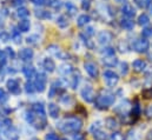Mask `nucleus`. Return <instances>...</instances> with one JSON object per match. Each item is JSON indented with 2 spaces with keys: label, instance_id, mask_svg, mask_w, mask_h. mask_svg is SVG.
Here are the masks:
<instances>
[{
  "label": "nucleus",
  "instance_id": "nucleus-1",
  "mask_svg": "<svg viewBox=\"0 0 152 140\" xmlns=\"http://www.w3.org/2000/svg\"><path fill=\"white\" fill-rule=\"evenodd\" d=\"M57 127L64 133H77L83 127V121L77 117H69L61 120Z\"/></svg>",
  "mask_w": 152,
  "mask_h": 140
},
{
  "label": "nucleus",
  "instance_id": "nucleus-2",
  "mask_svg": "<svg viewBox=\"0 0 152 140\" xmlns=\"http://www.w3.org/2000/svg\"><path fill=\"white\" fill-rule=\"evenodd\" d=\"M114 101V94L109 91H102L96 97V107L99 109H105L109 106H111Z\"/></svg>",
  "mask_w": 152,
  "mask_h": 140
},
{
  "label": "nucleus",
  "instance_id": "nucleus-3",
  "mask_svg": "<svg viewBox=\"0 0 152 140\" xmlns=\"http://www.w3.org/2000/svg\"><path fill=\"white\" fill-rule=\"evenodd\" d=\"M103 77H104L105 84H106L109 87H114V86L118 84V81H119L118 74L114 73L113 71H105L104 74H103Z\"/></svg>",
  "mask_w": 152,
  "mask_h": 140
},
{
  "label": "nucleus",
  "instance_id": "nucleus-4",
  "mask_svg": "<svg viewBox=\"0 0 152 140\" xmlns=\"http://www.w3.org/2000/svg\"><path fill=\"white\" fill-rule=\"evenodd\" d=\"M80 94H81L83 99H84L86 103H93L94 99H96V93H94V91H93V88H92L91 86H85V87L81 90Z\"/></svg>",
  "mask_w": 152,
  "mask_h": 140
},
{
  "label": "nucleus",
  "instance_id": "nucleus-5",
  "mask_svg": "<svg viewBox=\"0 0 152 140\" xmlns=\"http://www.w3.org/2000/svg\"><path fill=\"white\" fill-rule=\"evenodd\" d=\"M149 46H150V44L146 39H138L133 44V50L138 53H145L149 50Z\"/></svg>",
  "mask_w": 152,
  "mask_h": 140
},
{
  "label": "nucleus",
  "instance_id": "nucleus-6",
  "mask_svg": "<svg viewBox=\"0 0 152 140\" xmlns=\"http://www.w3.org/2000/svg\"><path fill=\"white\" fill-rule=\"evenodd\" d=\"M34 87L38 92H44L45 87H46V75L44 73H39L37 75L36 82H34Z\"/></svg>",
  "mask_w": 152,
  "mask_h": 140
},
{
  "label": "nucleus",
  "instance_id": "nucleus-7",
  "mask_svg": "<svg viewBox=\"0 0 152 140\" xmlns=\"http://www.w3.org/2000/svg\"><path fill=\"white\" fill-rule=\"evenodd\" d=\"M84 67H85V71L87 72V74L90 77H92V78H97L98 77L99 72H98V67H97V65L94 63L87 61V63L84 64Z\"/></svg>",
  "mask_w": 152,
  "mask_h": 140
},
{
  "label": "nucleus",
  "instance_id": "nucleus-8",
  "mask_svg": "<svg viewBox=\"0 0 152 140\" xmlns=\"http://www.w3.org/2000/svg\"><path fill=\"white\" fill-rule=\"evenodd\" d=\"M6 86H7V88H8V91L11 93H13V94H19L20 93V85H19V82L15 79L7 80Z\"/></svg>",
  "mask_w": 152,
  "mask_h": 140
},
{
  "label": "nucleus",
  "instance_id": "nucleus-9",
  "mask_svg": "<svg viewBox=\"0 0 152 140\" xmlns=\"http://www.w3.org/2000/svg\"><path fill=\"white\" fill-rule=\"evenodd\" d=\"M47 51H48L50 53L54 54L56 57L60 58V59H66V58H67V54L64 53L57 45H51V46H48V47H47Z\"/></svg>",
  "mask_w": 152,
  "mask_h": 140
},
{
  "label": "nucleus",
  "instance_id": "nucleus-10",
  "mask_svg": "<svg viewBox=\"0 0 152 140\" xmlns=\"http://www.w3.org/2000/svg\"><path fill=\"white\" fill-rule=\"evenodd\" d=\"M130 103L127 101V100H125V101H121V103H119L118 105L114 107V111L117 112V113H119V114H126L129 111H130Z\"/></svg>",
  "mask_w": 152,
  "mask_h": 140
},
{
  "label": "nucleus",
  "instance_id": "nucleus-11",
  "mask_svg": "<svg viewBox=\"0 0 152 140\" xmlns=\"http://www.w3.org/2000/svg\"><path fill=\"white\" fill-rule=\"evenodd\" d=\"M111 40H112V34H111L109 31H102V32L98 34V41H99V44H102V45H106V44H109Z\"/></svg>",
  "mask_w": 152,
  "mask_h": 140
},
{
  "label": "nucleus",
  "instance_id": "nucleus-12",
  "mask_svg": "<svg viewBox=\"0 0 152 140\" xmlns=\"http://www.w3.org/2000/svg\"><path fill=\"white\" fill-rule=\"evenodd\" d=\"M121 13L126 17V18H133L134 15H136V9L130 5V4H125V5H123V7H121Z\"/></svg>",
  "mask_w": 152,
  "mask_h": 140
},
{
  "label": "nucleus",
  "instance_id": "nucleus-13",
  "mask_svg": "<svg viewBox=\"0 0 152 140\" xmlns=\"http://www.w3.org/2000/svg\"><path fill=\"white\" fill-rule=\"evenodd\" d=\"M32 109H33V112H34V113L38 115L39 118L45 119L46 112H45V107H44V105H42L41 103H36V104H33V106H32Z\"/></svg>",
  "mask_w": 152,
  "mask_h": 140
},
{
  "label": "nucleus",
  "instance_id": "nucleus-14",
  "mask_svg": "<svg viewBox=\"0 0 152 140\" xmlns=\"http://www.w3.org/2000/svg\"><path fill=\"white\" fill-rule=\"evenodd\" d=\"M19 57L21 60L24 61H28L33 58V51L31 48H23L20 52H19Z\"/></svg>",
  "mask_w": 152,
  "mask_h": 140
},
{
  "label": "nucleus",
  "instance_id": "nucleus-15",
  "mask_svg": "<svg viewBox=\"0 0 152 140\" xmlns=\"http://www.w3.org/2000/svg\"><path fill=\"white\" fill-rule=\"evenodd\" d=\"M132 67H133V70L136 71V72H143L146 69V63L144 60H142V59H137V60L133 61Z\"/></svg>",
  "mask_w": 152,
  "mask_h": 140
},
{
  "label": "nucleus",
  "instance_id": "nucleus-16",
  "mask_svg": "<svg viewBox=\"0 0 152 140\" xmlns=\"http://www.w3.org/2000/svg\"><path fill=\"white\" fill-rule=\"evenodd\" d=\"M48 114H50L51 118L57 119L59 117V107L56 104H53V103L48 104Z\"/></svg>",
  "mask_w": 152,
  "mask_h": 140
},
{
  "label": "nucleus",
  "instance_id": "nucleus-17",
  "mask_svg": "<svg viewBox=\"0 0 152 140\" xmlns=\"http://www.w3.org/2000/svg\"><path fill=\"white\" fill-rule=\"evenodd\" d=\"M120 26H121L124 30L130 31V30H132V28L134 27V24H133V21H132L131 19H129V18H123V19L120 20Z\"/></svg>",
  "mask_w": 152,
  "mask_h": 140
},
{
  "label": "nucleus",
  "instance_id": "nucleus-18",
  "mask_svg": "<svg viewBox=\"0 0 152 140\" xmlns=\"http://www.w3.org/2000/svg\"><path fill=\"white\" fill-rule=\"evenodd\" d=\"M103 64L105 65V66H109V67H113L115 66L117 64H118V60H117V58L112 55V57H105L104 59H103Z\"/></svg>",
  "mask_w": 152,
  "mask_h": 140
},
{
  "label": "nucleus",
  "instance_id": "nucleus-19",
  "mask_svg": "<svg viewBox=\"0 0 152 140\" xmlns=\"http://www.w3.org/2000/svg\"><path fill=\"white\" fill-rule=\"evenodd\" d=\"M42 65H44V69L47 72H53V71L56 70V64H54V61L52 59H48V58L45 59Z\"/></svg>",
  "mask_w": 152,
  "mask_h": 140
},
{
  "label": "nucleus",
  "instance_id": "nucleus-20",
  "mask_svg": "<svg viewBox=\"0 0 152 140\" xmlns=\"http://www.w3.org/2000/svg\"><path fill=\"white\" fill-rule=\"evenodd\" d=\"M91 21V18H90V15H87V14H81V15H79L78 17V20H77V25L78 26H85L86 24H88Z\"/></svg>",
  "mask_w": 152,
  "mask_h": 140
},
{
  "label": "nucleus",
  "instance_id": "nucleus-21",
  "mask_svg": "<svg viewBox=\"0 0 152 140\" xmlns=\"http://www.w3.org/2000/svg\"><path fill=\"white\" fill-rule=\"evenodd\" d=\"M59 73L63 74V75H67V74H71L73 72V67L70 65V64H64L61 66H59Z\"/></svg>",
  "mask_w": 152,
  "mask_h": 140
},
{
  "label": "nucleus",
  "instance_id": "nucleus-22",
  "mask_svg": "<svg viewBox=\"0 0 152 140\" xmlns=\"http://www.w3.org/2000/svg\"><path fill=\"white\" fill-rule=\"evenodd\" d=\"M30 26H31L30 21H28L27 19H24V20H21V21L19 23L18 28H19L20 32H28V31H30Z\"/></svg>",
  "mask_w": 152,
  "mask_h": 140
},
{
  "label": "nucleus",
  "instance_id": "nucleus-23",
  "mask_svg": "<svg viewBox=\"0 0 152 140\" xmlns=\"http://www.w3.org/2000/svg\"><path fill=\"white\" fill-rule=\"evenodd\" d=\"M106 127L110 130H117L119 127V124L114 118H107L106 119Z\"/></svg>",
  "mask_w": 152,
  "mask_h": 140
},
{
  "label": "nucleus",
  "instance_id": "nucleus-24",
  "mask_svg": "<svg viewBox=\"0 0 152 140\" xmlns=\"http://www.w3.org/2000/svg\"><path fill=\"white\" fill-rule=\"evenodd\" d=\"M23 72H24L25 77H26V78H28V79L33 78V77H34V73H36L33 66H25V67H24V70H23Z\"/></svg>",
  "mask_w": 152,
  "mask_h": 140
},
{
  "label": "nucleus",
  "instance_id": "nucleus-25",
  "mask_svg": "<svg viewBox=\"0 0 152 140\" xmlns=\"http://www.w3.org/2000/svg\"><path fill=\"white\" fill-rule=\"evenodd\" d=\"M17 15L21 19H25L30 15V11L26 8V7H19L18 8V12H17Z\"/></svg>",
  "mask_w": 152,
  "mask_h": 140
},
{
  "label": "nucleus",
  "instance_id": "nucleus-26",
  "mask_svg": "<svg viewBox=\"0 0 152 140\" xmlns=\"http://www.w3.org/2000/svg\"><path fill=\"white\" fill-rule=\"evenodd\" d=\"M149 23H150V18L148 17V14L143 13V14H140V15L138 17V24H139L140 26H145V25H148Z\"/></svg>",
  "mask_w": 152,
  "mask_h": 140
},
{
  "label": "nucleus",
  "instance_id": "nucleus-27",
  "mask_svg": "<svg viewBox=\"0 0 152 140\" xmlns=\"http://www.w3.org/2000/svg\"><path fill=\"white\" fill-rule=\"evenodd\" d=\"M57 25H58L59 27H61V28H65V27H67V25H69L67 18H66L65 15H60V17L57 19Z\"/></svg>",
  "mask_w": 152,
  "mask_h": 140
},
{
  "label": "nucleus",
  "instance_id": "nucleus-28",
  "mask_svg": "<svg viewBox=\"0 0 152 140\" xmlns=\"http://www.w3.org/2000/svg\"><path fill=\"white\" fill-rule=\"evenodd\" d=\"M60 103L63 104V105H65L66 107L70 105H72L73 104V99H72V97L71 96H64V97H61L60 98Z\"/></svg>",
  "mask_w": 152,
  "mask_h": 140
},
{
  "label": "nucleus",
  "instance_id": "nucleus-29",
  "mask_svg": "<svg viewBox=\"0 0 152 140\" xmlns=\"http://www.w3.org/2000/svg\"><path fill=\"white\" fill-rule=\"evenodd\" d=\"M6 136H7L11 140L18 139V137H19V136H18V132H17L14 128H12V127H11V128H8V130L6 131Z\"/></svg>",
  "mask_w": 152,
  "mask_h": 140
},
{
  "label": "nucleus",
  "instance_id": "nucleus-30",
  "mask_svg": "<svg viewBox=\"0 0 152 140\" xmlns=\"http://www.w3.org/2000/svg\"><path fill=\"white\" fill-rule=\"evenodd\" d=\"M66 9H67V12H69L70 15H75L77 13V7L72 2H67L66 4Z\"/></svg>",
  "mask_w": 152,
  "mask_h": 140
},
{
  "label": "nucleus",
  "instance_id": "nucleus-31",
  "mask_svg": "<svg viewBox=\"0 0 152 140\" xmlns=\"http://www.w3.org/2000/svg\"><path fill=\"white\" fill-rule=\"evenodd\" d=\"M11 125H12V121H11L10 119H5V120H2V122L0 124V127L6 132L8 128H11V127H12Z\"/></svg>",
  "mask_w": 152,
  "mask_h": 140
},
{
  "label": "nucleus",
  "instance_id": "nucleus-32",
  "mask_svg": "<svg viewBox=\"0 0 152 140\" xmlns=\"http://www.w3.org/2000/svg\"><path fill=\"white\" fill-rule=\"evenodd\" d=\"M110 140H125V137L120 132H113L110 136Z\"/></svg>",
  "mask_w": 152,
  "mask_h": 140
},
{
  "label": "nucleus",
  "instance_id": "nucleus-33",
  "mask_svg": "<svg viewBox=\"0 0 152 140\" xmlns=\"http://www.w3.org/2000/svg\"><path fill=\"white\" fill-rule=\"evenodd\" d=\"M25 91H26L27 93H33V92L36 91V87H34V85H33L31 81H27V82L25 84Z\"/></svg>",
  "mask_w": 152,
  "mask_h": 140
},
{
  "label": "nucleus",
  "instance_id": "nucleus-34",
  "mask_svg": "<svg viewBox=\"0 0 152 140\" xmlns=\"http://www.w3.org/2000/svg\"><path fill=\"white\" fill-rule=\"evenodd\" d=\"M102 53L105 54V57H112L114 55V50L112 47H105V48H103Z\"/></svg>",
  "mask_w": 152,
  "mask_h": 140
},
{
  "label": "nucleus",
  "instance_id": "nucleus-35",
  "mask_svg": "<svg viewBox=\"0 0 152 140\" xmlns=\"http://www.w3.org/2000/svg\"><path fill=\"white\" fill-rule=\"evenodd\" d=\"M127 140H140V138L136 131H130L127 134Z\"/></svg>",
  "mask_w": 152,
  "mask_h": 140
},
{
  "label": "nucleus",
  "instance_id": "nucleus-36",
  "mask_svg": "<svg viewBox=\"0 0 152 140\" xmlns=\"http://www.w3.org/2000/svg\"><path fill=\"white\" fill-rule=\"evenodd\" d=\"M7 99H8L7 93H6V92H5L2 88H0V104L6 103V101H7Z\"/></svg>",
  "mask_w": 152,
  "mask_h": 140
},
{
  "label": "nucleus",
  "instance_id": "nucleus-37",
  "mask_svg": "<svg viewBox=\"0 0 152 140\" xmlns=\"http://www.w3.org/2000/svg\"><path fill=\"white\" fill-rule=\"evenodd\" d=\"M93 136H94V138L98 140H105L106 139V136L104 134V132H102L100 130L99 131H97V132H94L93 133Z\"/></svg>",
  "mask_w": 152,
  "mask_h": 140
},
{
  "label": "nucleus",
  "instance_id": "nucleus-38",
  "mask_svg": "<svg viewBox=\"0 0 152 140\" xmlns=\"http://www.w3.org/2000/svg\"><path fill=\"white\" fill-rule=\"evenodd\" d=\"M61 1L60 0H52L51 2H50V6L51 7H53V8H56V9H58V8H60L61 7Z\"/></svg>",
  "mask_w": 152,
  "mask_h": 140
},
{
  "label": "nucleus",
  "instance_id": "nucleus-39",
  "mask_svg": "<svg viewBox=\"0 0 152 140\" xmlns=\"http://www.w3.org/2000/svg\"><path fill=\"white\" fill-rule=\"evenodd\" d=\"M7 61V55L5 52H0V67H2Z\"/></svg>",
  "mask_w": 152,
  "mask_h": 140
},
{
  "label": "nucleus",
  "instance_id": "nucleus-40",
  "mask_svg": "<svg viewBox=\"0 0 152 140\" xmlns=\"http://www.w3.org/2000/svg\"><path fill=\"white\" fill-rule=\"evenodd\" d=\"M78 82H79V75H78V74H75V75L72 77L71 87H72V88H77V86H78Z\"/></svg>",
  "mask_w": 152,
  "mask_h": 140
},
{
  "label": "nucleus",
  "instance_id": "nucleus-41",
  "mask_svg": "<svg viewBox=\"0 0 152 140\" xmlns=\"http://www.w3.org/2000/svg\"><path fill=\"white\" fill-rule=\"evenodd\" d=\"M120 72H121V74H127V72H129V65L126 64V63H121L120 64Z\"/></svg>",
  "mask_w": 152,
  "mask_h": 140
},
{
  "label": "nucleus",
  "instance_id": "nucleus-42",
  "mask_svg": "<svg viewBox=\"0 0 152 140\" xmlns=\"http://www.w3.org/2000/svg\"><path fill=\"white\" fill-rule=\"evenodd\" d=\"M12 38L14 39L15 42H20V33L17 31V30H13V33H12Z\"/></svg>",
  "mask_w": 152,
  "mask_h": 140
},
{
  "label": "nucleus",
  "instance_id": "nucleus-43",
  "mask_svg": "<svg viewBox=\"0 0 152 140\" xmlns=\"http://www.w3.org/2000/svg\"><path fill=\"white\" fill-rule=\"evenodd\" d=\"M5 53H6L8 57H11V59H13V58L15 57V54H14V51H13V48H11V47H6V50H5Z\"/></svg>",
  "mask_w": 152,
  "mask_h": 140
},
{
  "label": "nucleus",
  "instance_id": "nucleus-44",
  "mask_svg": "<svg viewBox=\"0 0 152 140\" xmlns=\"http://www.w3.org/2000/svg\"><path fill=\"white\" fill-rule=\"evenodd\" d=\"M37 17L39 18H50V14L46 12V11H37Z\"/></svg>",
  "mask_w": 152,
  "mask_h": 140
},
{
  "label": "nucleus",
  "instance_id": "nucleus-45",
  "mask_svg": "<svg viewBox=\"0 0 152 140\" xmlns=\"http://www.w3.org/2000/svg\"><path fill=\"white\" fill-rule=\"evenodd\" d=\"M142 33L146 38H152V28H144Z\"/></svg>",
  "mask_w": 152,
  "mask_h": 140
},
{
  "label": "nucleus",
  "instance_id": "nucleus-46",
  "mask_svg": "<svg viewBox=\"0 0 152 140\" xmlns=\"http://www.w3.org/2000/svg\"><path fill=\"white\" fill-rule=\"evenodd\" d=\"M90 6H91V2H90V0H83V4H81V7H83V9H88L90 8Z\"/></svg>",
  "mask_w": 152,
  "mask_h": 140
},
{
  "label": "nucleus",
  "instance_id": "nucleus-47",
  "mask_svg": "<svg viewBox=\"0 0 152 140\" xmlns=\"http://www.w3.org/2000/svg\"><path fill=\"white\" fill-rule=\"evenodd\" d=\"M45 140H59V139H58L57 134H54V133H48V134L45 137Z\"/></svg>",
  "mask_w": 152,
  "mask_h": 140
},
{
  "label": "nucleus",
  "instance_id": "nucleus-48",
  "mask_svg": "<svg viewBox=\"0 0 152 140\" xmlns=\"http://www.w3.org/2000/svg\"><path fill=\"white\" fill-rule=\"evenodd\" d=\"M143 96H144L145 98H152V88L143 91Z\"/></svg>",
  "mask_w": 152,
  "mask_h": 140
},
{
  "label": "nucleus",
  "instance_id": "nucleus-49",
  "mask_svg": "<svg viewBox=\"0 0 152 140\" xmlns=\"http://www.w3.org/2000/svg\"><path fill=\"white\" fill-rule=\"evenodd\" d=\"M54 94H56V86L53 85V86L51 87V90H50V93H48V98H53V97H54Z\"/></svg>",
  "mask_w": 152,
  "mask_h": 140
},
{
  "label": "nucleus",
  "instance_id": "nucleus-50",
  "mask_svg": "<svg viewBox=\"0 0 152 140\" xmlns=\"http://www.w3.org/2000/svg\"><path fill=\"white\" fill-rule=\"evenodd\" d=\"M87 35H90V36H92V35L94 34V31H93V27H87L86 28V32H85Z\"/></svg>",
  "mask_w": 152,
  "mask_h": 140
},
{
  "label": "nucleus",
  "instance_id": "nucleus-51",
  "mask_svg": "<svg viewBox=\"0 0 152 140\" xmlns=\"http://www.w3.org/2000/svg\"><path fill=\"white\" fill-rule=\"evenodd\" d=\"M84 136L83 134H75L73 136V140H84Z\"/></svg>",
  "mask_w": 152,
  "mask_h": 140
},
{
  "label": "nucleus",
  "instance_id": "nucleus-52",
  "mask_svg": "<svg viewBox=\"0 0 152 140\" xmlns=\"http://www.w3.org/2000/svg\"><path fill=\"white\" fill-rule=\"evenodd\" d=\"M36 5H39V6H41V5H44L45 4V0H32Z\"/></svg>",
  "mask_w": 152,
  "mask_h": 140
},
{
  "label": "nucleus",
  "instance_id": "nucleus-53",
  "mask_svg": "<svg viewBox=\"0 0 152 140\" xmlns=\"http://www.w3.org/2000/svg\"><path fill=\"white\" fill-rule=\"evenodd\" d=\"M13 4L15 6H19V5H23L24 4V0H13Z\"/></svg>",
  "mask_w": 152,
  "mask_h": 140
},
{
  "label": "nucleus",
  "instance_id": "nucleus-54",
  "mask_svg": "<svg viewBox=\"0 0 152 140\" xmlns=\"http://www.w3.org/2000/svg\"><path fill=\"white\" fill-rule=\"evenodd\" d=\"M1 36L4 38V41H7V40H8V35L6 34V33H4V32H2V33L0 34V38H1Z\"/></svg>",
  "mask_w": 152,
  "mask_h": 140
},
{
  "label": "nucleus",
  "instance_id": "nucleus-55",
  "mask_svg": "<svg viewBox=\"0 0 152 140\" xmlns=\"http://www.w3.org/2000/svg\"><path fill=\"white\" fill-rule=\"evenodd\" d=\"M148 140H152V131L149 132V134H148Z\"/></svg>",
  "mask_w": 152,
  "mask_h": 140
},
{
  "label": "nucleus",
  "instance_id": "nucleus-56",
  "mask_svg": "<svg viewBox=\"0 0 152 140\" xmlns=\"http://www.w3.org/2000/svg\"><path fill=\"white\" fill-rule=\"evenodd\" d=\"M151 1H152V0H145V4H146V5H149Z\"/></svg>",
  "mask_w": 152,
  "mask_h": 140
},
{
  "label": "nucleus",
  "instance_id": "nucleus-57",
  "mask_svg": "<svg viewBox=\"0 0 152 140\" xmlns=\"http://www.w3.org/2000/svg\"><path fill=\"white\" fill-rule=\"evenodd\" d=\"M149 58H150V60L152 61V54H149Z\"/></svg>",
  "mask_w": 152,
  "mask_h": 140
},
{
  "label": "nucleus",
  "instance_id": "nucleus-58",
  "mask_svg": "<svg viewBox=\"0 0 152 140\" xmlns=\"http://www.w3.org/2000/svg\"><path fill=\"white\" fill-rule=\"evenodd\" d=\"M32 140H39V139H36V138H34V139H32Z\"/></svg>",
  "mask_w": 152,
  "mask_h": 140
},
{
  "label": "nucleus",
  "instance_id": "nucleus-59",
  "mask_svg": "<svg viewBox=\"0 0 152 140\" xmlns=\"http://www.w3.org/2000/svg\"><path fill=\"white\" fill-rule=\"evenodd\" d=\"M63 140H67V139H63Z\"/></svg>",
  "mask_w": 152,
  "mask_h": 140
},
{
  "label": "nucleus",
  "instance_id": "nucleus-60",
  "mask_svg": "<svg viewBox=\"0 0 152 140\" xmlns=\"http://www.w3.org/2000/svg\"><path fill=\"white\" fill-rule=\"evenodd\" d=\"M151 12H152V7H151Z\"/></svg>",
  "mask_w": 152,
  "mask_h": 140
}]
</instances>
